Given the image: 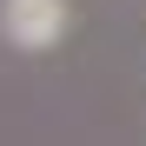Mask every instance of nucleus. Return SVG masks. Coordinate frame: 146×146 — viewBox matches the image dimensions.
<instances>
[{"instance_id":"f257e3e1","label":"nucleus","mask_w":146,"mask_h":146,"mask_svg":"<svg viewBox=\"0 0 146 146\" xmlns=\"http://www.w3.org/2000/svg\"><path fill=\"white\" fill-rule=\"evenodd\" d=\"M0 33L20 53H46L66 33V0H0Z\"/></svg>"}]
</instances>
